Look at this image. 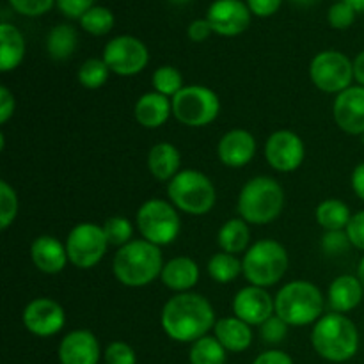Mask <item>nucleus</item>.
Instances as JSON below:
<instances>
[{
    "label": "nucleus",
    "instance_id": "obj_1",
    "mask_svg": "<svg viewBox=\"0 0 364 364\" xmlns=\"http://www.w3.org/2000/svg\"><path fill=\"white\" fill-rule=\"evenodd\" d=\"M160 323L167 336L178 343H194L215 327V309L201 294H176L164 304Z\"/></svg>",
    "mask_w": 364,
    "mask_h": 364
},
{
    "label": "nucleus",
    "instance_id": "obj_2",
    "mask_svg": "<svg viewBox=\"0 0 364 364\" xmlns=\"http://www.w3.org/2000/svg\"><path fill=\"white\" fill-rule=\"evenodd\" d=\"M162 251L159 245L144 240H132L114 255L112 272L123 287L142 288L160 277L164 269Z\"/></svg>",
    "mask_w": 364,
    "mask_h": 364
},
{
    "label": "nucleus",
    "instance_id": "obj_3",
    "mask_svg": "<svg viewBox=\"0 0 364 364\" xmlns=\"http://www.w3.org/2000/svg\"><path fill=\"white\" fill-rule=\"evenodd\" d=\"M358 326L341 313H327L313 326L311 345L329 363H347L359 350Z\"/></svg>",
    "mask_w": 364,
    "mask_h": 364
},
{
    "label": "nucleus",
    "instance_id": "obj_4",
    "mask_svg": "<svg viewBox=\"0 0 364 364\" xmlns=\"http://www.w3.org/2000/svg\"><path fill=\"white\" fill-rule=\"evenodd\" d=\"M276 315L290 327H304L316 323L323 316L326 297L311 281L287 283L274 297Z\"/></svg>",
    "mask_w": 364,
    "mask_h": 364
},
{
    "label": "nucleus",
    "instance_id": "obj_5",
    "mask_svg": "<svg viewBox=\"0 0 364 364\" xmlns=\"http://www.w3.org/2000/svg\"><path fill=\"white\" fill-rule=\"evenodd\" d=\"M283 208L284 188L270 176L251 178L238 194L237 212L247 224H270L281 215Z\"/></svg>",
    "mask_w": 364,
    "mask_h": 364
},
{
    "label": "nucleus",
    "instance_id": "obj_6",
    "mask_svg": "<svg viewBox=\"0 0 364 364\" xmlns=\"http://www.w3.org/2000/svg\"><path fill=\"white\" fill-rule=\"evenodd\" d=\"M167 198L178 212L187 215H206L217 203V191L206 174L196 169H181L167 183Z\"/></svg>",
    "mask_w": 364,
    "mask_h": 364
},
{
    "label": "nucleus",
    "instance_id": "obj_7",
    "mask_svg": "<svg viewBox=\"0 0 364 364\" xmlns=\"http://www.w3.org/2000/svg\"><path fill=\"white\" fill-rule=\"evenodd\" d=\"M288 251L281 242L262 238L245 251L242 258L244 277L251 284L269 288L279 283L288 270Z\"/></svg>",
    "mask_w": 364,
    "mask_h": 364
},
{
    "label": "nucleus",
    "instance_id": "obj_8",
    "mask_svg": "<svg viewBox=\"0 0 364 364\" xmlns=\"http://www.w3.org/2000/svg\"><path fill=\"white\" fill-rule=\"evenodd\" d=\"M135 226L144 240L164 247L180 237L181 219L173 203L153 198L142 203L137 210Z\"/></svg>",
    "mask_w": 364,
    "mask_h": 364
},
{
    "label": "nucleus",
    "instance_id": "obj_9",
    "mask_svg": "<svg viewBox=\"0 0 364 364\" xmlns=\"http://www.w3.org/2000/svg\"><path fill=\"white\" fill-rule=\"evenodd\" d=\"M219 96L206 85H185L173 98V116L185 127H206L219 117Z\"/></svg>",
    "mask_w": 364,
    "mask_h": 364
},
{
    "label": "nucleus",
    "instance_id": "obj_10",
    "mask_svg": "<svg viewBox=\"0 0 364 364\" xmlns=\"http://www.w3.org/2000/svg\"><path fill=\"white\" fill-rule=\"evenodd\" d=\"M309 78L320 91L327 95H340L352 87L354 82V60L338 50H323L311 59Z\"/></svg>",
    "mask_w": 364,
    "mask_h": 364
},
{
    "label": "nucleus",
    "instance_id": "obj_11",
    "mask_svg": "<svg viewBox=\"0 0 364 364\" xmlns=\"http://www.w3.org/2000/svg\"><path fill=\"white\" fill-rule=\"evenodd\" d=\"M103 226L95 223H80L68 233L66 251L70 263L80 270L98 265L109 249Z\"/></svg>",
    "mask_w": 364,
    "mask_h": 364
},
{
    "label": "nucleus",
    "instance_id": "obj_12",
    "mask_svg": "<svg viewBox=\"0 0 364 364\" xmlns=\"http://www.w3.org/2000/svg\"><path fill=\"white\" fill-rule=\"evenodd\" d=\"M102 59L105 60L112 73L119 77H134L148 66L149 52L148 46L139 38L121 34L107 43Z\"/></svg>",
    "mask_w": 364,
    "mask_h": 364
},
{
    "label": "nucleus",
    "instance_id": "obj_13",
    "mask_svg": "<svg viewBox=\"0 0 364 364\" xmlns=\"http://www.w3.org/2000/svg\"><path fill=\"white\" fill-rule=\"evenodd\" d=\"M306 146L301 135L291 130H277L267 139L265 160L277 173H294L302 166Z\"/></svg>",
    "mask_w": 364,
    "mask_h": 364
},
{
    "label": "nucleus",
    "instance_id": "obj_14",
    "mask_svg": "<svg viewBox=\"0 0 364 364\" xmlns=\"http://www.w3.org/2000/svg\"><path fill=\"white\" fill-rule=\"evenodd\" d=\"M25 329L38 338H52L66 326V313L57 301L48 297L32 299L21 313Z\"/></svg>",
    "mask_w": 364,
    "mask_h": 364
},
{
    "label": "nucleus",
    "instance_id": "obj_15",
    "mask_svg": "<svg viewBox=\"0 0 364 364\" xmlns=\"http://www.w3.org/2000/svg\"><path fill=\"white\" fill-rule=\"evenodd\" d=\"M251 9L242 0H213L206 11V20L212 31L224 38H235L251 25Z\"/></svg>",
    "mask_w": 364,
    "mask_h": 364
},
{
    "label": "nucleus",
    "instance_id": "obj_16",
    "mask_svg": "<svg viewBox=\"0 0 364 364\" xmlns=\"http://www.w3.org/2000/svg\"><path fill=\"white\" fill-rule=\"evenodd\" d=\"M233 315L244 320L249 326H262L263 322L276 315L274 297L267 291V288L249 284L237 291L233 297Z\"/></svg>",
    "mask_w": 364,
    "mask_h": 364
},
{
    "label": "nucleus",
    "instance_id": "obj_17",
    "mask_svg": "<svg viewBox=\"0 0 364 364\" xmlns=\"http://www.w3.org/2000/svg\"><path fill=\"white\" fill-rule=\"evenodd\" d=\"M333 116L340 130L348 135L364 134V87L352 85L336 95L333 103Z\"/></svg>",
    "mask_w": 364,
    "mask_h": 364
},
{
    "label": "nucleus",
    "instance_id": "obj_18",
    "mask_svg": "<svg viewBox=\"0 0 364 364\" xmlns=\"http://www.w3.org/2000/svg\"><path fill=\"white\" fill-rule=\"evenodd\" d=\"M57 355L60 364H98L102 347L91 331L75 329L60 340Z\"/></svg>",
    "mask_w": 364,
    "mask_h": 364
},
{
    "label": "nucleus",
    "instance_id": "obj_19",
    "mask_svg": "<svg viewBox=\"0 0 364 364\" xmlns=\"http://www.w3.org/2000/svg\"><path fill=\"white\" fill-rule=\"evenodd\" d=\"M256 148L258 144L251 132L244 130V128H235L220 137L217 155L224 166L238 169V167L247 166L255 159Z\"/></svg>",
    "mask_w": 364,
    "mask_h": 364
},
{
    "label": "nucleus",
    "instance_id": "obj_20",
    "mask_svg": "<svg viewBox=\"0 0 364 364\" xmlns=\"http://www.w3.org/2000/svg\"><path fill=\"white\" fill-rule=\"evenodd\" d=\"M31 258L36 269L48 276L63 272L70 262L66 244L50 235H41V237L34 238V242L31 244Z\"/></svg>",
    "mask_w": 364,
    "mask_h": 364
},
{
    "label": "nucleus",
    "instance_id": "obj_21",
    "mask_svg": "<svg viewBox=\"0 0 364 364\" xmlns=\"http://www.w3.org/2000/svg\"><path fill=\"white\" fill-rule=\"evenodd\" d=\"M364 297V288L359 281L358 276H350V274H343L338 276L333 283L329 284L327 290V302L329 308L334 313H341L347 315L352 309L358 308L361 304Z\"/></svg>",
    "mask_w": 364,
    "mask_h": 364
},
{
    "label": "nucleus",
    "instance_id": "obj_22",
    "mask_svg": "<svg viewBox=\"0 0 364 364\" xmlns=\"http://www.w3.org/2000/svg\"><path fill=\"white\" fill-rule=\"evenodd\" d=\"M173 114V100L160 95L156 91H149L137 100L134 109V116L141 127L148 130L164 127Z\"/></svg>",
    "mask_w": 364,
    "mask_h": 364
},
{
    "label": "nucleus",
    "instance_id": "obj_23",
    "mask_svg": "<svg viewBox=\"0 0 364 364\" xmlns=\"http://www.w3.org/2000/svg\"><path fill=\"white\" fill-rule=\"evenodd\" d=\"M199 265L188 256H176L164 265L160 279L167 290L187 294L199 283Z\"/></svg>",
    "mask_w": 364,
    "mask_h": 364
},
{
    "label": "nucleus",
    "instance_id": "obj_24",
    "mask_svg": "<svg viewBox=\"0 0 364 364\" xmlns=\"http://www.w3.org/2000/svg\"><path fill=\"white\" fill-rule=\"evenodd\" d=\"M213 336L228 352L238 354L251 347L255 334H252V327L249 323L233 315L217 320L215 327H213Z\"/></svg>",
    "mask_w": 364,
    "mask_h": 364
},
{
    "label": "nucleus",
    "instance_id": "obj_25",
    "mask_svg": "<svg viewBox=\"0 0 364 364\" xmlns=\"http://www.w3.org/2000/svg\"><path fill=\"white\" fill-rule=\"evenodd\" d=\"M148 169L159 181H171L181 171V153L171 142H156L148 153Z\"/></svg>",
    "mask_w": 364,
    "mask_h": 364
},
{
    "label": "nucleus",
    "instance_id": "obj_26",
    "mask_svg": "<svg viewBox=\"0 0 364 364\" xmlns=\"http://www.w3.org/2000/svg\"><path fill=\"white\" fill-rule=\"evenodd\" d=\"M25 57V38L13 23H0V70L4 73L16 70Z\"/></svg>",
    "mask_w": 364,
    "mask_h": 364
},
{
    "label": "nucleus",
    "instance_id": "obj_27",
    "mask_svg": "<svg viewBox=\"0 0 364 364\" xmlns=\"http://www.w3.org/2000/svg\"><path fill=\"white\" fill-rule=\"evenodd\" d=\"M249 242H251V230L242 217L226 220L217 233V244L220 251L230 255L245 252L249 249Z\"/></svg>",
    "mask_w": 364,
    "mask_h": 364
},
{
    "label": "nucleus",
    "instance_id": "obj_28",
    "mask_svg": "<svg viewBox=\"0 0 364 364\" xmlns=\"http://www.w3.org/2000/svg\"><path fill=\"white\" fill-rule=\"evenodd\" d=\"M78 45V34L75 27L68 23L55 25L46 36V52L53 60H66L75 53Z\"/></svg>",
    "mask_w": 364,
    "mask_h": 364
},
{
    "label": "nucleus",
    "instance_id": "obj_29",
    "mask_svg": "<svg viewBox=\"0 0 364 364\" xmlns=\"http://www.w3.org/2000/svg\"><path fill=\"white\" fill-rule=\"evenodd\" d=\"M315 217L326 231H345L352 219V212L347 203L340 199H326L316 206Z\"/></svg>",
    "mask_w": 364,
    "mask_h": 364
},
{
    "label": "nucleus",
    "instance_id": "obj_30",
    "mask_svg": "<svg viewBox=\"0 0 364 364\" xmlns=\"http://www.w3.org/2000/svg\"><path fill=\"white\" fill-rule=\"evenodd\" d=\"M208 276L212 277L215 283L228 284L231 281L237 279L240 274H244V267H242V259L237 258V255H230V252H217L208 259Z\"/></svg>",
    "mask_w": 364,
    "mask_h": 364
},
{
    "label": "nucleus",
    "instance_id": "obj_31",
    "mask_svg": "<svg viewBox=\"0 0 364 364\" xmlns=\"http://www.w3.org/2000/svg\"><path fill=\"white\" fill-rule=\"evenodd\" d=\"M228 350L215 336H205L194 341L188 352L191 364H226Z\"/></svg>",
    "mask_w": 364,
    "mask_h": 364
},
{
    "label": "nucleus",
    "instance_id": "obj_32",
    "mask_svg": "<svg viewBox=\"0 0 364 364\" xmlns=\"http://www.w3.org/2000/svg\"><path fill=\"white\" fill-rule=\"evenodd\" d=\"M151 85H153V91L160 92V95L173 100L174 96L185 87L183 75L180 73L178 68L167 66L166 64V66H160L153 71Z\"/></svg>",
    "mask_w": 364,
    "mask_h": 364
},
{
    "label": "nucleus",
    "instance_id": "obj_33",
    "mask_svg": "<svg viewBox=\"0 0 364 364\" xmlns=\"http://www.w3.org/2000/svg\"><path fill=\"white\" fill-rule=\"evenodd\" d=\"M110 68L100 57H91L84 60L78 68V82L85 89H100L107 84L110 77Z\"/></svg>",
    "mask_w": 364,
    "mask_h": 364
},
{
    "label": "nucleus",
    "instance_id": "obj_34",
    "mask_svg": "<svg viewBox=\"0 0 364 364\" xmlns=\"http://www.w3.org/2000/svg\"><path fill=\"white\" fill-rule=\"evenodd\" d=\"M80 27L91 36H105L114 28L116 18L114 13L105 6H95L80 18Z\"/></svg>",
    "mask_w": 364,
    "mask_h": 364
},
{
    "label": "nucleus",
    "instance_id": "obj_35",
    "mask_svg": "<svg viewBox=\"0 0 364 364\" xmlns=\"http://www.w3.org/2000/svg\"><path fill=\"white\" fill-rule=\"evenodd\" d=\"M103 233H105L107 242L110 247H124L132 242V235H134V224L127 219V217H110L103 223Z\"/></svg>",
    "mask_w": 364,
    "mask_h": 364
},
{
    "label": "nucleus",
    "instance_id": "obj_36",
    "mask_svg": "<svg viewBox=\"0 0 364 364\" xmlns=\"http://www.w3.org/2000/svg\"><path fill=\"white\" fill-rule=\"evenodd\" d=\"M18 215V194L6 180L0 181V230L6 231Z\"/></svg>",
    "mask_w": 364,
    "mask_h": 364
},
{
    "label": "nucleus",
    "instance_id": "obj_37",
    "mask_svg": "<svg viewBox=\"0 0 364 364\" xmlns=\"http://www.w3.org/2000/svg\"><path fill=\"white\" fill-rule=\"evenodd\" d=\"M288 327L290 326H288L281 316L274 315L270 316L267 322H263L262 326H259V336H262V340L265 341V343L279 345L281 341L287 338Z\"/></svg>",
    "mask_w": 364,
    "mask_h": 364
},
{
    "label": "nucleus",
    "instance_id": "obj_38",
    "mask_svg": "<svg viewBox=\"0 0 364 364\" xmlns=\"http://www.w3.org/2000/svg\"><path fill=\"white\" fill-rule=\"evenodd\" d=\"M105 364H137V354L124 341H112L103 352Z\"/></svg>",
    "mask_w": 364,
    "mask_h": 364
},
{
    "label": "nucleus",
    "instance_id": "obj_39",
    "mask_svg": "<svg viewBox=\"0 0 364 364\" xmlns=\"http://www.w3.org/2000/svg\"><path fill=\"white\" fill-rule=\"evenodd\" d=\"M352 247L347 231H326L322 237V251L327 256L345 255Z\"/></svg>",
    "mask_w": 364,
    "mask_h": 364
},
{
    "label": "nucleus",
    "instance_id": "obj_40",
    "mask_svg": "<svg viewBox=\"0 0 364 364\" xmlns=\"http://www.w3.org/2000/svg\"><path fill=\"white\" fill-rule=\"evenodd\" d=\"M355 14L358 13H355L348 4H345L343 0H340V2H334L333 6H331L329 13H327V20H329L331 27L333 28H340V31H343V28H348L352 23H354Z\"/></svg>",
    "mask_w": 364,
    "mask_h": 364
},
{
    "label": "nucleus",
    "instance_id": "obj_41",
    "mask_svg": "<svg viewBox=\"0 0 364 364\" xmlns=\"http://www.w3.org/2000/svg\"><path fill=\"white\" fill-rule=\"evenodd\" d=\"M7 2L23 16H41L55 6L57 0H7Z\"/></svg>",
    "mask_w": 364,
    "mask_h": 364
},
{
    "label": "nucleus",
    "instance_id": "obj_42",
    "mask_svg": "<svg viewBox=\"0 0 364 364\" xmlns=\"http://www.w3.org/2000/svg\"><path fill=\"white\" fill-rule=\"evenodd\" d=\"M96 0H57V7L60 13L71 20H80L91 7H95Z\"/></svg>",
    "mask_w": 364,
    "mask_h": 364
},
{
    "label": "nucleus",
    "instance_id": "obj_43",
    "mask_svg": "<svg viewBox=\"0 0 364 364\" xmlns=\"http://www.w3.org/2000/svg\"><path fill=\"white\" fill-rule=\"evenodd\" d=\"M345 231H347L352 247L364 251V210L352 215L350 223H348L347 230Z\"/></svg>",
    "mask_w": 364,
    "mask_h": 364
},
{
    "label": "nucleus",
    "instance_id": "obj_44",
    "mask_svg": "<svg viewBox=\"0 0 364 364\" xmlns=\"http://www.w3.org/2000/svg\"><path fill=\"white\" fill-rule=\"evenodd\" d=\"M283 4V0H247V6L251 9L252 14L259 18L272 16L274 13H277Z\"/></svg>",
    "mask_w": 364,
    "mask_h": 364
},
{
    "label": "nucleus",
    "instance_id": "obj_45",
    "mask_svg": "<svg viewBox=\"0 0 364 364\" xmlns=\"http://www.w3.org/2000/svg\"><path fill=\"white\" fill-rule=\"evenodd\" d=\"M14 109H16V100H14V95L2 85L0 87V123L6 124L11 117L14 116Z\"/></svg>",
    "mask_w": 364,
    "mask_h": 364
},
{
    "label": "nucleus",
    "instance_id": "obj_46",
    "mask_svg": "<svg viewBox=\"0 0 364 364\" xmlns=\"http://www.w3.org/2000/svg\"><path fill=\"white\" fill-rule=\"evenodd\" d=\"M212 25L208 23L206 18H199V20H194L187 28L188 38L194 43H203L205 39H208L212 36Z\"/></svg>",
    "mask_w": 364,
    "mask_h": 364
},
{
    "label": "nucleus",
    "instance_id": "obj_47",
    "mask_svg": "<svg viewBox=\"0 0 364 364\" xmlns=\"http://www.w3.org/2000/svg\"><path fill=\"white\" fill-rule=\"evenodd\" d=\"M252 364H295V363L287 352L277 350V348H270V350L262 352V354L252 361Z\"/></svg>",
    "mask_w": 364,
    "mask_h": 364
},
{
    "label": "nucleus",
    "instance_id": "obj_48",
    "mask_svg": "<svg viewBox=\"0 0 364 364\" xmlns=\"http://www.w3.org/2000/svg\"><path fill=\"white\" fill-rule=\"evenodd\" d=\"M350 183H352V191L355 192L361 201H364V162L358 164L352 171V176H350Z\"/></svg>",
    "mask_w": 364,
    "mask_h": 364
},
{
    "label": "nucleus",
    "instance_id": "obj_49",
    "mask_svg": "<svg viewBox=\"0 0 364 364\" xmlns=\"http://www.w3.org/2000/svg\"><path fill=\"white\" fill-rule=\"evenodd\" d=\"M354 80L358 82V85L364 87V50L359 52L354 59Z\"/></svg>",
    "mask_w": 364,
    "mask_h": 364
},
{
    "label": "nucleus",
    "instance_id": "obj_50",
    "mask_svg": "<svg viewBox=\"0 0 364 364\" xmlns=\"http://www.w3.org/2000/svg\"><path fill=\"white\" fill-rule=\"evenodd\" d=\"M343 2L348 4L355 13H364V0H343Z\"/></svg>",
    "mask_w": 364,
    "mask_h": 364
},
{
    "label": "nucleus",
    "instance_id": "obj_51",
    "mask_svg": "<svg viewBox=\"0 0 364 364\" xmlns=\"http://www.w3.org/2000/svg\"><path fill=\"white\" fill-rule=\"evenodd\" d=\"M290 2H294L295 6L309 7V6H313V4H316V2H318V0H290Z\"/></svg>",
    "mask_w": 364,
    "mask_h": 364
},
{
    "label": "nucleus",
    "instance_id": "obj_52",
    "mask_svg": "<svg viewBox=\"0 0 364 364\" xmlns=\"http://www.w3.org/2000/svg\"><path fill=\"white\" fill-rule=\"evenodd\" d=\"M358 277H359V281H361V284H363V288H364V256L361 258V262H359Z\"/></svg>",
    "mask_w": 364,
    "mask_h": 364
},
{
    "label": "nucleus",
    "instance_id": "obj_53",
    "mask_svg": "<svg viewBox=\"0 0 364 364\" xmlns=\"http://www.w3.org/2000/svg\"><path fill=\"white\" fill-rule=\"evenodd\" d=\"M171 4H178V6H180V4H185V2H188V0H169Z\"/></svg>",
    "mask_w": 364,
    "mask_h": 364
},
{
    "label": "nucleus",
    "instance_id": "obj_54",
    "mask_svg": "<svg viewBox=\"0 0 364 364\" xmlns=\"http://www.w3.org/2000/svg\"><path fill=\"white\" fill-rule=\"evenodd\" d=\"M361 137H363V144H364V134H363V135H361Z\"/></svg>",
    "mask_w": 364,
    "mask_h": 364
}]
</instances>
